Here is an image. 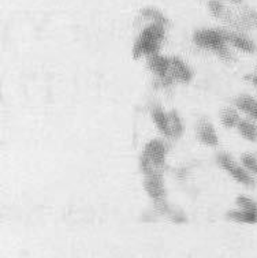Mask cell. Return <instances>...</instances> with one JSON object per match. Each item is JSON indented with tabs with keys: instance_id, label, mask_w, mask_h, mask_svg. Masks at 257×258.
<instances>
[{
	"instance_id": "cell-1",
	"label": "cell",
	"mask_w": 257,
	"mask_h": 258,
	"mask_svg": "<svg viewBox=\"0 0 257 258\" xmlns=\"http://www.w3.org/2000/svg\"><path fill=\"white\" fill-rule=\"evenodd\" d=\"M164 28L163 25L155 24L149 25L148 28L144 29V32L140 34V37L137 40L134 49H133V56L140 57L142 55H155L159 51L160 42L163 41L164 38Z\"/></svg>"
},
{
	"instance_id": "cell-2",
	"label": "cell",
	"mask_w": 257,
	"mask_h": 258,
	"mask_svg": "<svg viewBox=\"0 0 257 258\" xmlns=\"http://www.w3.org/2000/svg\"><path fill=\"white\" fill-rule=\"evenodd\" d=\"M194 42L201 48H207L211 51L216 52L218 55L223 57V59H229V52L226 48V38L225 33L220 30H212V29H205V30H200L194 34L193 37Z\"/></svg>"
},
{
	"instance_id": "cell-3",
	"label": "cell",
	"mask_w": 257,
	"mask_h": 258,
	"mask_svg": "<svg viewBox=\"0 0 257 258\" xmlns=\"http://www.w3.org/2000/svg\"><path fill=\"white\" fill-rule=\"evenodd\" d=\"M218 161H219V164L222 165V168L226 169L237 182L245 184V186H253V184H254L253 179L249 176L248 172L243 168H241L239 165L235 164L233 161V159H231L229 155H219Z\"/></svg>"
},
{
	"instance_id": "cell-4",
	"label": "cell",
	"mask_w": 257,
	"mask_h": 258,
	"mask_svg": "<svg viewBox=\"0 0 257 258\" xmlns=\"http://www.w3.org/2000/svg\"><path fill=\"white\" fill-rule=\"evenodd\" d=\"M145 159L149 161L150 164L153 165L155 168H162L164 165V159H166V148L162 142L159 141H150L146 148H145L144 153H142Z\"/></svg>"
},
{
	"instance_id": "cell-5",
	"label": "cell",
	"mask_w": 257,
	"mask_h": 258,
	"mask_svg": "<svg viewBox=\"0 0 257 258\" xmlns=\"http://www.w3.org/2000/svg\"><path fill=\"white\" fill-rule=\"evenodd\" d=\"M144 186H145V190H146V192L149 194L150 198H153L156 202L163 201L164 196H166V191H164L163 180H162V176H160L159 172L146 175Z\"/></svg>"
},
{
	"instance_id": "cell-6",
	"label": "cell",
	"mask_w": 257,
	"mask_h": 258,
	"mask_svg": "<svg viewBox=\"0 0 257 258\" xmlns=\"http://www.w3.org/2000/svg\"><path fill=\"white\" fill-rule=\"evenodd\" d=\"M192 80V73L187 66L178 57H171V66H170L169 81L167 85L173 84V81H181V82H189Z\"/></svg>"
},
{
	"instance_id": "cell-7",
	"label": "cell",
	"mask_w": 257,
	"mask_h": 258,
	"mask_svg": "<svg viewBox=\"0 0 257 258\" xmlns=\"http://www.w3.org/2000/svg\"><path fill=\"white\" fill-rule=\"evenodd\" d=\"M170 66H171V59H167L166 56H159L156 53L149 56L150 70L156 75H159L163 85H167V81H169Z\"/></svg>"
},
{
	"instance_id": "cell-8",
	"label": "cell",
	"mask_w": 257,
	"mask_h": 258,
	"mask_svg": "<svg viewBox=\"0 0 257 258\" xmlns=\"http://www.w3.org/2000/svg\"><path fill=\"white\" fill-rule=\"evenodd\" d=\"M225 33V38L226 41L231 44L233 47L238 48L241 51L243 52H254V44H253L250 40L248 38H245L243 36H239V34H235V33H227V32H223Z\"/></svg>"
},
{
	"instance_id": "cell-9",
	"label": "cell",
	"mask_w": 257,
	"mask_h": 258,
	"mask_svg": "<svg viewBox=\"0 0 257 258\" xmlns=\"http://www.w3.org/2000/svg\"><path fill=\"white\" fill-rule=\"evenodd\" d=\"M235 104L241 111L248 113L249 116L257 120V99L250 96H241L235 100Z\"/></svg>"
},
{
	"instance_id": "cell-10",
	"label": "cell",
	"mask_w": 257,
	"mask_h": 258,
	"mask_svg": "<svg viewBox=\"0 0 257 258\" xmlns=\"http://www.w3.org/2000/svg\"><path fill=\"white\" fill-rule=\"evenodd\" d=\"M198 138L201 141L210 146L218 145V136H216L214 127L208 122H201L198 127Z\"/></svg>"
},
{
	"instance_id": "cell-11",
	"label": "cell",
	"mask_w": 257,
	"mask_h": 258,
	"mask_svg": "<svg viewBox=\"0 0 257 258\" xmlns=\"http://www.w3.org/2000/svg\"><path fill=\"white\" fill-rule=\"evenodd\" d=\"M152 117H153L156 126L160 132L163 133L164 136L171 137V130H170V117L169 115H166L162 108H155L152 112Z\"/></svg>"
},
{
	"instance_id": "cell-12",
	"label": "cell",
	"mask_w": 257,
	"mask_h": 258,
	"mask_svg": "<svg viewBox=\"0 0 257 258\" xmlns=\"http://www.w3.org/2000/svg\"><path fill=\"white\" fill-rule=\"evenodd\" d=\"M227 216L234 221H239V223H249V224H254L257 223V212L246 211V209H241L239 211H231Z\"/></svg>"
},
{
	"instance_id": "cell-13",
	"label": "cell",
	"mask_w": 257,
	"mask_h": 258,
	"mask_svg": "<svg viewBox=\"0 0 257 258\" xmlns=\"http://www.w3.org/2000/svg\"><path fill=\"white\" fill-rule=\"evenodd\" d=\"M238 130L243 138L248 141H256L257 140V126L254 123L248 122V120H239Z\"/></svg>"
},
{
	"instance_id": "cell-14",
	"label": "cell",
	"mask_w": 257,
	"mask_h": 258,
	"mask_svg": "<svg viewBox=\"0 0 257 258\" xmlns=\"http://www.w3.org/2000/svg\"><path fill=\"white\" fill-rule=\"evenodd\" d=\"M141 14H142V17H145V18L150 19L155 24H160L163 25V26H167V25H169V19L166 18V17H164L160 11H158V10L144 9L141 11Z\"/></svg>"
},
{
	"instance_id": "cell-15",
	"label": "cell",
	"mask_w": 257,
	"mask_h": 258,
	"mask_svg": "<svg viewBox=\"0 0 257 258\" xmlns=\"http://www.w3.org/2000/svg\"><path fill=\"white\" fill-rule=\"evenodd\" d=\"M170 117V130H171V137L174 138H178V137L181 136L183 132V126L182 123H181V119L178 116L177 112H171L169 115Z\"/></svg>"
},
{
	"instance_id": "cell-16",
	"label": "cell",
	"mask_w": 257,
	"mask_h": 258,
	"mask_svg": "<svg viewBox=\"0 0 257 258\" xmlns=\"http://www.w3.org/2000/svg\"><path fill=\"white\" fill-rule=\"evenodd\" d=\"M210 10L212 14L215 15V17H218V18H225L227 19V21H230L231 22V18H230L229 13L226 11L225 6L220 3L219 0H211L210 2Z\"/></svg>"
},
{
	"instance_id": "cell-17",
	"label": "cell",
	"mask_w": 257,
	"mask_h": 258,
	"mask_svg": "<svg viewBox=\"0 0 257 258\" xmlns=\"http://www.w3.org/2000/svg\"><path fill=\"white\" fill-rule=\"evenodd\" d=\"M222 122L226 127H234L238 126L239 123V117L238 113L233 111V109H225L222 112Z\"/></svg>"
},
{
	"instance_id": "cell-18",
	"label": "cell",
	"mask_w": 257,
	"mask_h": 258,
	"mask_svg": "<svg viewBox=\"0 0 257 258\" xmlns=\"http://www.w3.org/2000/svg\"><path fill=\"white\" fill-rule=\"evenodd\" d=\"M237 205H238L241 209H246V211H253V212H257V204L254 201H252L250 198L248 197H241L237 198Z\"/></svg>"
},
{
	"instance_id": "cell-19",
	"label": "cell",
	"mask_w": 257,
	"mask_h": 258,
	"mask_svg": "<svg viewBox=\"0 0 257 258\" xmlns=\"http://www.w3.org/2000/svg\"><path fill=\"white\" fill-rule=\"evenodd\" d=\"M242 163L243 165L249 169V171H252L254 174L257 175V159L253 155H243L242 156Z\"/></svg>"
},
{
	"instance_id": "cell-20",
	"label": "cell",
	"mask_w": 257,
	"mask_h": 258,
	"mask_svg": "<svg viewBox=\"0 0 257 258\" xmlns=\"http://www.w3.org/2000/svg\"><path fill=\"white\" fill-rule=\"evenodd\" d=\"M252 81H253V84H254V85H256V86H257V74L254 75V77H253Z\"/></svg>"
},
{
	"instance_id": "cell-21",
	"label": "cell",
	"mask_w": 257,
	"mask_h": 258,
	"mask_svg": "<svg viewBox=\"0 0 257 258\" xmlns=\"http://www.w3.org/2000/svg\"><path fill=\"white\" fill-rule=\"evenodd\" d=\"M234 2H237V3H241V2H242V0H234Z\"/></svg>"
}]
</instances>
